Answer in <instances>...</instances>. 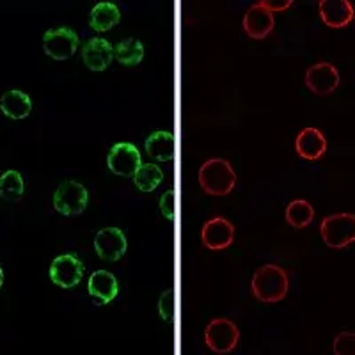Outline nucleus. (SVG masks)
<instances>
[{
  "instance_id": "f257e3e1",
  "label": "nucleus",
  "mask_w": 355,
  "mask_h": 355,
  "mask_svg": "<svg viewBox=\"0 0 355 355\" xmlns=\"http://www.w3.org/2000/svg\"><path fill=\"white\" fill-rule=\"evenodd\" d=\"M252 293L265 304H275L288 295V274L277 265L259 266L252 275Z\"/></svg>"
},
{
  "instance_id": "f03ea898",
  "label": "nucleus",
  "mask_w": 355,
  "mask_h": 355,
  "mask_svg": "<svg viewBox=\"0 0 355 355\" xmlns=\"http://www.w3.org/2000/svg\"><path fill=\"white\" fill-rule=\"evenodd\" d=\"M199 185L210 196H227L236 185V174L224 158H211L199 169Z\"/></svg>"
},
{
  "instance_id": "7ed1b4c3",
  "label": "nucleus",
  "mask_w": 355,
  "mask_h": 355,
  "mask_svg": "<svg viewBox=\"0 0 355 355\" xmlns=\"http://www.w3.org/2000/svg\"><path fill=\"white\" fill-rule=\"evenodd\" d=\"M320 233H322L323 242L327 243L331 249H345L355 242V215H329L322 220Z\"/></svg>"
},
{
  "instance_id": "20e7f679",
  "label": "nucleus",
  "mask_w": 355,
  "mask_h": 355,
  "mask_svg": "<svg viewBox=\"0 0 355 355\" xmlns=\"http://www.w3.org/2000/svg\"><path fill=\"white\" fill-rule=\"evenodd\" d=\"M205 341L206 347L215 354H230L239 345L240 331L231 320H211L205 331Z\"/></svg>"
},
{
  "instance_id": "39448f33",
  "label": "nucleus",
  "mask_w": 355,
  "mask_h": 355,
  "mask_svg": "<svg viewBox=\"0 0 355 355\" xmlns=\"http://www.w3.org/2000/svg\"><path fill=\"white\" fill-rule=\"evenodd\" d=\"M87 201L89 194L85 187L78 182H71V180L61 183L53 194V208L66 217L80 215L85 210Z\"/></svg>"
},
{
  "instance_id": "423d86ee",
  "label": "nucleus",
  "mask_w": 355,
  "mask_h": 355,
  "mask_svg": "<svg viewBox=\"0 0 355 355\" xmlns=\"http://www.w3.org/2000/svg\"><path fill=\"white\" fill-rule=\"evenodd\" d=\"M43 50L55 61H66L78 50L77 33L69 27L50 28L43 36Z\"/></svg>"
},
{
  "instance_id": "0eeeda50",
  "label": "nucleus",
  "mask_w": 355,
  "mask_h": 355,
  "mask_svg": "<svg viewBox=\"0 0 355 355\" xmlns=\"http://www.w3.org/2000/svg\"><path fill=\"white\" fill-rule=\"evenodd\" d=\"M107 164H109V169L117 176L133 178L142 166L141 153L130 142H117L110 148Z\"/></svg>"
},
{
  "instance_id": "6e6552de",
  "label": "nucleus",
  "mask_w": 355,
  "mask_h": 355,
  "mask_svg": "<svg viewBox=\"0 0 355 355\" xmlns=\"http://www.w3.org/2000/svg\"><path fill=\"white\" fill-rule=\"evenodd\" d=\"M84 275V265L75 254H62L57 256L50 265V279L57 286L69 290L75 288L82 281Z\"/></svg>"
},
{
  "instance_id": "1a4fd4ad",
  "label": "nucleus",
  "mask_w": 355,
  "mask_h": 355,
  "mask_svg": "<svg viewBox=\"0 0 355 355\" xmlns=\"http://www.w3.org/2000/svg\"><path fill=\"white\" fill-rule=\"evenodd\" d=\"M306 85L309 87L311 93L318 94V96H329L339 85L338 69L331 62L313 64L306 71Z\"/></svg>"
},
{
  "instance_id": "9d476101",
  "label": "nucleus",
  "mask_w": 355,
  "mask_h": 355,
  "mask_svg": "<svg viewBox=\"0 0 355 355\" xmlns=\"http://www.w3.org/2000/svg\"><path fill=\"white\" fill-rule=\"evenodd\" d=\"M94 250L105 261H117L126 252V236L117 227H103L94 236Z\"/></svg>"
},
{
  "instance_id": "9b49d317",
  "label": "nucleus",
  "mask_w": 355,
  "mask_h": 355,
  "mask_svg": "<svg viewBox=\"0 0 355 355\" xmlns=\"http://www.w3.org/2000/svg\"><path fill=\"white\" fill-rule=\"evenodd\" d=\"M202 245L210 250H224L233 243L234 226L222 217H214L201 230Z\"/></svg>"
},
{
  "instance_id": "f8f14e48",
  "label": "nucleus",
  "mask_w": 355,
  "mask_h": 355,
  "mask_svg": "<svg viewBox=\"0 0 355 355\" xmlns=\"http://www.w3.org/2000/svg\"><path fill=\"white\" fill-rule=\"evenodd\" d=\"M318 11L323 24L332 28L347 27L355 18L354 4L348 0H322Z\"/></svg>"
},
{
  "instance_id": "ddd939ff",
  "label": "nucleus",
  "mask_w": 355,
  "mask_h": 355,
  "mask_svg": "<svg viewBox=\"0 0 355 355\" xmlns=\"http://www.w3.org/2000/svg\"><path fill=\"white\" fill-rule=\"evenodd\" d=\"M82 59L85 66L93 71H103L109 68V64L114 59V46L110 41L103 37H93L84 44L82 49Z\"/></svg>"
},
{
  "instance_id": "4468645a",
  "label": "nucleus",
  "mask_w": 355,
  "mask_h": 355,
  "mask_svg": "<svg viewBox=\"0 0 355 355\" xmlns=\"http://www.w3.org/2000/svg\"><path fill=\"white\" fill-rule=\"evenodd\" d=\"M243 31L252 40H265L274 31V15L256 2L243 17Z\"/></svg>"
},
{
  "instance_id": "2eb2a0df",
  "label": "nucleus",
  "mask_w": 355,
  "mask_h": 355,
  "mask_svg": "<svg viewBox=\"0 0 355 355\" xmlns=\"http://www.w3.org/2000/svg\"><path fill=\"white\" fill-rule=\"evenodd\" d=\"M295 150L304 160H318L327 151V141L318 128H304L297 135Z\"/></svg>"
},
{
  "instance_id": "dca6fc26",
  "label": "nucleus",
  "mask_w": 355,
  "mask_h": 355,
  "mask_svg": "<svg viewBox=\"0 0 355 355\" xmlns=\"http://www.w3.org/2000/svg\"><path fill=\"white\" fill-rule=\"evenodd\" d=\"M117 279L114 277V274L107 270H96L87 281V293L96 300L100 306H105V304L112 302L117 297Z\"/></svg>"
},
{
  "instance_id": "f3484780",
  "label": "nucleus",
  "mask_w": 355,
  "mask_h": 355,
  "mask_svg": "<svg viewBox=\"0 0 355 355\" xmlns=\"http://www.w3.org/2000/svg\"><path fill=\"white\" fill-rule=\"evenodd\" d=\"M0 110L9 119H25L33 110V101L20 89H11L0 98Z\"/></svg>"
},
{
  "instance_id": "a211bd4d",
  "label": "nucleus",
  "mask_w": 355,
  "mask_h": 355,
  "mask_svg": "<svg viewBox=\"0 0 355 355\" xmlns=\"http://www.w3.org/2000/svg\"><path fill=\"white\" fill-rule=\"evenodd\" d=\"M119 21H121V11L114 2H100L94 6L91 17H89V25L96 33H107L116 27Z\"/></svg>"
},
{
  "instance_id": "6ab92c4d",
  "label": "nucleus",
  "mask_w": 355,
  "mask_h": 355,
  "mask_svg": "<svg viewBox=\"0 0 355 355\" xmlns=\"http://www.w3.org/2000/svg\"><path fill=\"white\" fill-rule=\"evenodd\" d=\"M144 150L148 157L157 162H169L174 158V135L169 132H155L146 139Z\"/></svg>"
},
{
  "instance_id": "aec40b11",
  "label": "nucleus",
  "mask_w": 355,
  "mask_h": 355,
  "mask_svg": "<svg viewBox=\"0 0 355 355\" xmlns=\"http://www.w3.org/2000/svg\"><path fill=\"white\" fill-rule=\"evenodd\" d=\"M114 57L125 66H137L144 57V46L135 37H128L114 46Z\"/></svg>"
},
{
  "instance_id": "412c9836",
  "label": "nucleus",
  "mask_w": 355,
  "mask_h": 355,
  "mask_svg": "<svg viewBox=\"0 0 355 355\" xmlns=\"http://www.w3.org/2000/svg\"><path fill=\"white\" fill-rule=\"evenodd\" d=\"M25 183L18 171H6L0 176V198L4 201H20L24 198Z\"/></svg>"
},
{
  "instance_id": "4be33fe9",
  "label": "nucleus",
  "mask_w": 355,
  "mask_h": 355,
  "mask_svg": "<svg viewBox=\"0 0 355 355\" xmlns=\"http://www.w3.org/2000/svg\"><path fill=\"white\" fill-rule=\"evenodd\" d=\"M313 217H315V210L304 199H295V201H291L288 205L286 222L290 226L297 227V230H302V227L309 226L311 222H313Z\"/></svg>"
},
{
  "instance_id": "5701e85b",
  "label": "nucleus",
  "mask_w": 355,
  "mask_h": 355,
  "mask_svg": "<svg viewBox=\"0 0 355 355\" xmlns=\"http://www.w3.org/2000/svg\"><path fill=\"white\" fill-rule=\"evenodd\" d=\"M164 180V173L158 166L155 164H142L141 169L135 173L133 176V182L141 192H153L160 182Z\"/></svg>"
},
{
  "instance_id": "b1692460",
  "label": "nucleus",
  "mask_w": 355,
  "mask_h": 355,
  "mask_svg": "<svg viewBox=\"0 0 355 355\" xmlns=\"http://www.w3.org/2000/svg\"><path fill=\"white\" fill-rule=\"evenodd\" d=\"M334 355H355V332H339L332 343Z\"/></svg>"
},
{
  "instance_id": "393cba45",
  "label": "nucleus",
  "mask_w": 355,
  "mask_h": 355,
  "mask_svg": "<svg viewBox=\"0 0 355 355\" xmlns=\"http://www.w3.org/2000/svg\"><path fill=\"white\" fill-rule=\"evenodd\" d=\"M158 311H160V316L167 322L173 320L174 315V293L173 290H167L162 293L160 300H158Z\"/></svg>"
},
{
  "instance_id": "a878e982",
  "label": "nucleus",
  "mask_w": 355,
  "mask_h": 355,
  "mask_svg": "<svg viewBox=\"0 0 355 355\" xmlns=\"http://www.w3.org/2000/svg\"><path fill=\"white\" fill-rule=\"evenodd\" d=\"M174 190H167V192H164V196L160 198V211L162 215L166 218H169V220H173L174 218Z\"/></svg>"
},
{
  "instance_id": "bb28decb",
  "label": "nucleus",
  "mask_w": 355,
  "mask_h": 355,
  "mask_svg": "<svg viewBox=\"0 0 355 355\" xmlns=\"http://www.w3.org/2000/svg\"><path fill=\"white\" fill-rule=\"evenodd\" d=\"M261 8H265L266 11L270 12H275V11H286V9H290L291 6H293V2L291 0H284V2H272V0H263V2H258Z\"/></svg>"
},
{
  "instance_id": "cd10ccee",
  "label": "nucleus",
  "mask_w": 355,
  "mask_h": 355,
  "mask_svg": "<svg viewBox=\"0 0 355 355\" xmlns=\"http://www.w3.org/2000/svg\"><path fill=\"white\" fill-rule=\"evenodd\" d=\"M2 284H4V270L0 268V288H2Z\"/></svg>"
}]
</instances>
